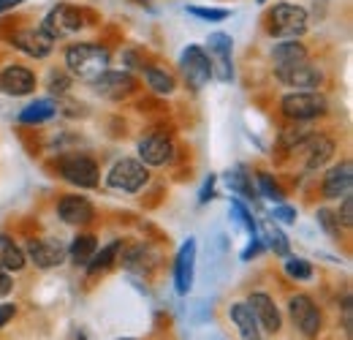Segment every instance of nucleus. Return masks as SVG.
<instances>
[{
  "mask_svg": "<svg viewBox=\"0 0 353 340\" xmlns=\"http://www.w3.org/2000/svg\"><path fill=\"white\" fill-rule=\"evenodd\" d=\"M228 316L236 324V332H239L242 340H261V327H259V321H256V316H253L248 302H234L228 308Z\"/></svg>",
  "mask_w": 353,
  "mask_h": 340,
  "instance_id": "obj_22",
  "label": "nucleus"
},
{
  "mask_svg": "<svg viewBox=\"0 0 353 340\" xmlns=\"http://www.w3.org/2000/svg\"><path fill=\"white\" fill-rule=\"evenodd\" d=\"M74 85V77L65 71V68H52L49 74H46V90H49V95H57V98H63L68 90Z\"/></svg>",
  "mask_w": 353,
  "mask_h": 340,
  "instance_id": "obj_34",
  "label": "nucleus"
},
{
  "mask_svg": "<svg viewBox=\"0 0 353 340\" xmlns=\"http://www.w3.org/2000/svg\"><path fill=\"white\" fill-rule=\"evenodd\" d=\"M188 14H193L201 22H223L231 17L228 8H207V6H188Z\"/></svg>",
  "mask_w": 353,
  "mask_h": 340,
  "instance_id": "obj_37",
  "label": "nucleus"
},
{
  "mask_svg": "<svg viewBox=\"0 0 353 340\" xmlns=\"http://www.w3.org/2000/svg\"><path fill=\"white\" fill-rule=\"evenodd\" d=\"M274 79L283 87H294V90H318L323 85V71L310 60H302L288 68H274Z\"/></svg>",
  "mask_w": 353,
  "mask_h": 340,
  "instance_id": "obj_13",
  "label": "nucleus"
},
{
  "mask_svg": "<svg viewBox=\"0 0 353 340\" xmlns=\"http://www.w3.org/2000/svg\"><path fill=\"white\" fill-rule=\"evenodd\" d=\"M310 28V14L305 6L296 3H274L266 11V30L269 36L280 39H302Z\"/></svg>",
  "mask_w": 353,
  "mask_h": 340,
  "instance_id": "obj_2",
  "label": "nucleus"
},
{
  "mask_svg": "<svg viewBox=\"0 0 353 340\" xmlns=\"http://www.w3.org/2000/svg\"><path fill=\"white\" fill-rule=\"evenodd\" d=\"M11 289H14V283H11V272L0 264V299L8 297V294H11Z\"/></svg>",
  "mask_w": 353,
  "mask_h": 340,
  "instance_id": "obj_43",
  "label": "nucleus"
},
{
  "mask_svg": "<svg viewBox=\"0 0 353 340\" xmlns=\"http://www.w3.org/2000/svg\"><path fill=\"white\" fill-rule=\"evenodd\" d=\"M312 133H315V131H312L307 123H294L291 128L280 131V147H283L285 153H294V150H299V147L307 142Z\"/></svg>",
  "mask_w": 353,
  "mask_h": 340,
  "instance_id": "obj_30",
  "label": "nucleus"
},
{
  "mask_svg": "<svg viewBox=\"0 0 353 340\" xmlns=\"http://www.w3.org/2000/svg\"><path fill=\"white\" fill-rule=\"evenodd\" d=\"M123 264L125 270L131 272H141V275H150V270L155 267V254L150 251V245H133L123 256Z\"/></svg>",
  "mask_w": 353,
  "mask_h": 340,
  "instance_id": "obj_28",
  "label": "nucleus"
},
{
  "mask_svg": "<svg viewBox=\"0 0 353 340\" xmlns=\"http://www.w3.org/2000/svg\"><path fill=\"white\" fill-rule=\"evenodd\" d=\"M299 150H305V169L307 171H321L332 158H334V150H337V144H334V139L332 136H326V133H312L307 142L299 147Z\"/></svg>",
  "mask_w": 353,
  "mask_h": 340,
  "instance_id": "obj_18",
  "label": "nucleus"
},
{
  "mask_svg": "<svg viewBox=\"0 0 353 340\" xmlns=\"http://www.w3.org/2000/svg\"><path fill=\"white\" fill-rule=\"evenodd\" d=\"M25 0H0V14H8V11H14V8H19Z\"/></svg>",
  "mask_w": 353,
  "mask_h": 340,
  "instance_id": "obj_45",
  "label": "nucleus"
},
{
  "mask_svg": "<svg viewBox=\"0 0 353 340\" xmlns=\"http://www.w3.org/2000/svg\"><path fill=\"white\" fill-rule=\"evenodd\" d=\"M261 248H264V243H261L259 237H253V243H250V245H248V248L242 251V256H239V258H242V261H250L253 256H259V254H261Z\"/></svg>",
  "mask_w": 353,
  "mask_h": 340,
  "instance_id": "obj_44",
  "label": "nucleus"
},
{
  "mask_svg": "<svg viewBox=\"0 0 353 340\" xmlns=\"http://www.w3.org/2000/svg\"><path fill=\"white\" fill-rule=\"evenodd\" d=\"M54 115H57V101H52V98H36V101H30L17 115V120L22 126H41V123H49Z\"/></svg>",
  "mask_w": 353,
  "mask_h": 340,
  "instance_id": "obj_23",
  "label": "nucleus"
},
{
  "mask_svg": "<svg viewBox=\"0 0 353 340\" xmlns=\"http://www.w3.org/2000/svg\"><path fill=\"white\" fill-rule=\"evenodd\" d=\"M147 182H150V169L139 158H120L106 174V185L120 193H139Z\"/></svg>",
  "mask_w": 353,
  "mask_h": 340,
  "instance_id": "obj_7",
  "label": "nucleus"
},
{
  "mask_svg": "<svg viewBox=\"0 0 353 340\" xmlns=\"http://www.w3.org/2000/svg\"><path fill=\"white\" fill-rule=\"evenodd\" d=\"M283 270L291 281H312V264L302 256H283Z\"/></svg>",
  "mask_w": 353,
  "mask_h": 340,
  "instance_id": "obj_33",
  "label": "nucleus"
},
{
  "mask_svg": "<svg viewBox=\"0 0 353 340\" xmlns=\"http://www.w3.org/2000/svg\"><path fill=\"white\" fill-rule=\"evenodd\" d=\"M196 237H188L182 248L174 256V289L176 294H188L193 289V275H196Z\"/></svg>",
  "mask_w": 353,
  "mask_h": 340,
  "instance_id": "obj_17",
  "label": "nucleus"
},
{
  "mask_svg": "<svg viewBox=\"0 0 353 340\" xmlns=\"http://www.w3.org/2000/svg\"><path fill=\"white\" fill-rule=\"evenodd\" d=\"M248 305H250V310H253V316H256V321H259L261 330L272 332V335L280 332V327H283V316H280L274 299L269 297L266 292H253V294L248 297Z\"/></svg>",
  "mask_w": 353,
  "mask_h": 340,
  "instance_id": "obj_19",
  "label": "nucleus"
},
{
  "mask_svg": "<svg viewBox=\"0 0 353 340\" xmlns=\"http://www.w3.org/2000/svg\"><path fill=\"white\" fill-rule=\"evenodd\" d=\"M296 207H291V205H285V202H280V205H274V210H272V220L274 223H285V226H294L296 223Z\"/></svg>",
  "mask_w": 353,
  "mask_h": 340,
  "instance_id": "obj_38",
  "label": "nucleus"
},
{
  "mask_svg": "<svg viewBox=\"0 0 353 340\" xmlns=\"http://www.w3.org/2000/svg\"><path fill=\"white\" fill-rule=\"evenodd\" d=\"M85 25H88V8H79V6H71V3H57L46 11L39 28L52 41H60L65 36L79 33Z\"/></svg>",
  "mask_w": 353,
  "mask_h": 340,
  "instance_id": "obj_4",
  "label": "nucleus"
},
{
  "mask_svg": "<svg viewBox=\"0 0 353 340\" xmlns=\"http://www.w3.org/2000/svg\"><path fill=\"white\" fill-rule=\"evenodd\" d=\"M65 256H68L65 248L57 240H49V237L28 240V245H25V258L36 270H54V267H60L65 261Z\"/></svg>",
  "mask_w": 353,
  "mask_h": 340,
  "instance_id": "obj_14",
  "label": "nucleus"
},
{
  "mask_svg": "<svg viewBox=\"0 0 353 340\" xmlns=\"http://www.w3.org/2000/svg\"><path fill=\"white\" fill-rule=\"evenodd\" d=\"M179 71L185 77V85L190 90H204L212 82V63L201 44H188L179 55Z\"/></svg>",
  "mask_w": 353,
  "mask_h": 340,
  "instance_id": "obj_6",
  "label": "nucleus"
},
{
  "mask_svg": "<svg viewBox=\"0 0 353 340\" xmlns=\"http://www.w3.org/2000/svg\"><path fill=\"white\" fill-rule=\"evenodd\" d=\"M14 316H17V305H14V302H3V305H0V330L8 327V321H11Z\"/></svg>",
  "mask_w": 353,
  "mask_h": 340,
  "instance_id": "obj_42",
  "label": "nucleus"
},
{
  "mask_svg": "<svg viewBox=\"0 0 353 340\" xmlns=\"http://www.w3.org/2000/svg\"><path fill=\"white\" fill-rule=\"evenodd\" d=\"M280 112L291 123H312L329 112V98L321 90H291L280 98Z\"/></svg>",
  "mask_w": 353,
  "mask_h": 340,
  "instance_id": "obj_3",
  "label": "nucleus"
},
{
  "mask_svg": "<svg viewBox=\"0 0 353 340\" xmlns=\"http://www.w3.org/2000/svg\"><path fill=\"white\" fill-rule=\"evenodd\" d=\"M63 66L74 79L92 82L112 66V49L98 41H74L63 52Z\"/></svg>",
  "mask_w": 353,
  "mask_h": 340,
  "instance_id": "obj_1",
  "label": "nucleus"
},
{
  "mask_svg": "<svg viewBox=\"0 0 353 340\" xmlns=\"http://www.w3.org/2000/svg\"><path fill=\"white\" fill-rule=\"evenodd\" d=\"M225 182H228L231 193H236V196H245V199L259 196L256 185H253V174H248V167H242V164L225 171Z\"/></svg>",
  "mask_w": 353,
  "mask_h": 340,
  "instance_id": "obj_27",
  "label": "nucleus"
},
{
  "mask_svg": "<svg viewBox=\"0 0 353 340\" xmlns=\"http://www.w3.org/2000/svg\"><path fill=\"white\" fill-rule=\"evenodd\" d=\"M123 63H125V71H128V68H144V66H147L144 57H141L136 49H125V52H123Z\"/></svg>",
  "mask_w": 353,
  "mask_h": 340,
  "instance_id": "obj_40",
  "label": "nucleus"
},
{
  "mask_svg": "<svg viewBox=\"0 0 353 340\" xmlns=\"http://www.w3.org/2000/svg\"><path fill=\"white\" fill-rule=\"evenodd\" d=\"M207 55L212 63V79L218 82H234V39L228 33H210L207 39Z\"/></svg>",
  "mask_w": 353,
  "mask_h": 340,
  "instance_id": "obj_8",
  "label": "nucleus"
},
{
  "mask_svg": "<svg viewBox=\"0 0 353 340\" xmlns=\"http://www.w3.org/2000/svg\"><path fill=\"white\" fill-rule=\"evenodd\" d=\"M123 340H133V338H123Z\"/></svg>",
  "mask_w": 353,
  "mask_h": 340,
  "instance_id": "obj_48",
  "label": "nucleus"
},
{
  "mask_svg": "<svg viewBox=\"0 0 353 340\" xmlns=\"http://www.w3.org/2000/svg\"><path fill=\"white\" fill-rule=\"evenodd\" d=\"M8 41H11L14 49H19L22 55H28V57H33V60L49 57V55L54 52V44H57V41H52L41 28H19V30L11 33Z\"/></svg>",
  "mask_w": 353,
  "mask_h": 340,
  "instance_id": "obj_15",
  "label": "nucleus"
},
{
  "mask_svg": "<svg viewBox=\"0 0 353 340\" xmlns=\"http://www.w3.org/2000/svg\"><path fill=\"white\" fill-rule=\"evenodd\" d=\"M269 60H272V68H288L302 60H310V49L299 39H280L272 46Z\"/></svg>",
  "mask_w": 353,
  "mask_h": 340,
  "instance_id": "obj_21",
  "label": "nucleus"
},
{
  "mask_svg": "<svg viewBox=\"0 0 353 340\" xmlns=\"http://www.w3.org/2000/svg\"><path fill=\"white\" fill-rule=\"evenodd\" d=\"M315 220H318V226L332 237V240H340V232H343V226H340V220H337V215L332 213V210H326V207H321L318 213H315Z\"/></svg>",
  "mask_w": 353,
  "mask_h": 340,
  "instance_id": "obj_36",
  "label": "nucleus"
},
{
  "mask_svg": "<svg viewBox=\"0 0 353 340\" xmlns=\"http://www.w3.org/2000/svg\"><path fill=\"white\" fill-rule=\"evenodd\" d=\"M136 150H139V161L144 167H169L176 158L174 139L163 131H152V133L141 136Z\"/></svg>",
  "mask_w": 353,
  "mask_h": 340,
  "instance_id": "obj_9",
  "label": "nucleus"
},
{
  "mask_svg": "<svg viewBox=\"0 0 353 340\" xmlns=\"http://www.w3.org/2000/svg\"><path fill=\"white\" fill-rule=\"evenodd\" d=\"M351 191H353V164L345 158V161L334 164L332 169L323 174L321 193H323V199H329V202H340V199L351 196Z\"/></svg>",
  "mask_w": 353,
  "mask_h": 340,
  "instance_id": "obj_16",
  "label": "nucleus"
},
{
  "mask_svg": "<svg viewBox=\"0 0 353 340\" xmlns=\"http://www.w3.org/2000/svg\"><path fill=\"white\" fill-rule=\"evenodd\" d=\"M141 71H144V82H147V87H150L155 95H172V93L176 90L174 74H169L163 66L150 63V66H144Z\"/></svg>",
  "mask_w": 353,
  "mask_h": 340,
  "instance_id": "obj_24",
  "label": "nucleus"
},
{
  "mask_svg": "<svg viewBox=\"0 0 353 340\" xmlns=\"http://www.w3.org/2000/svg\"><path fill=\"white\" fill-rule=\"evenodd\" d=\"M256 193L264 196L266 202H274V205L285 202V191L277 185V180H274L269 171H259V174H256Z\"/></svg>",
  "mask_w": 353,
  "mask_h": 340,
  "instance_id": "obj_32",
  "label": "nucleus"
},
{
  "mask_svg": "<svg viewBox=\"0 0 353 340\" xmlns=\"http://www.w3.org/2000/svg\"><path fill=\"white\" fill-rule=\"evenodd\" d=\"M261 234H264V240H266V248H269L274 256L283 258V256L291 254V243H288V237L280 232V226H277L274 220L264 223V232H261Z\"/></svg>",
  "mask_w": 353,
  "mask_h": 340,
  "instance_id": "obj_31",
  "label": "nucleus"
},
{
  "mask_svg": "<svg viewBox=\"0 0 353 340\" xmlns=\"http://www.w3.org/2000/svg\"><path fill=\"white\" fill-rule=\"evenodd\" d=\"M0 264H3L8 272H22V270L28 267L25 248L17 245L8 234H0Z\"/></svg>",
  "mask_w": 353,
  "mask_h": 340,
  "instance_id": "obj_26",
  "label": "nucleus"
},
{
  "mask_svg": "<svg viewBox=\"0 0 353 340\" xmlns=\"http://www.w3.org/2000/svg\"><path fill=\"white\" fill-rule=\"evenodd\" d=\"M57 174L68 182V185H74V188H79V191H92V188H98V182H101V169H98V164L85 155V153H71V155H60L57 158Z\"/></svg>",
  "mask_w": 353,
  "mask_h": 340,
  "instance_id": "obj_5",
  "label": "nucleus"
},
{
  "mask_svg": "<svg viewBox=\"0 0 353 340\" xmlns=\"http://www.w3.org/2000/svg\"><path fill=\"white\" fill-rule=\"evenodd\" d=\"M57 215L68 226H90L95 220V207L88 196H63L57 202Z\"/></svg>",
  "mask_w": 353,
  "mask_h": 340,
  "instance_id": "obj_20",
  "label": "nucleus"
},
{
  "mask_svg": "<svg viewBox=\"0 0 353 340\" xmlns=\"http://www.w3.org/2000/svg\"><path fill=\"white\" fill-rule=\"evenodd\" d=\"M90 87L95 90V95H101V98H106V101H123V98H128L136 93V87H139V79L133 77L131 71H103L98 79H92Z\"/></svg>",
  "mask_w": 353,
  "mask_h": 340,
  "instance_id": "obj_11",
  "label": "nucleus"
},
{
  "mask_svg": "<svg viewBox=\"0 0 353 340\" xmlns=\"http://www.w3.org/2000/svg\"><path fill=\"white\" fill-rule=\"evenodd\" d=\"M334 215H337V220H340L343 229H351L353 226V199L351 196L340 199V210H337Z\"/></svg>",
  "mask_w": 353,
  "mask_h": 340,
  "instance_id": "obj_39",
  "label": "nucleus"
},
{
  "mask_svg": "<svg viewBox=\"0 0 353 340\" xmlns=\"http://www.w3.org/2000/svg\"><path fill=\"white\" fill-rule=\"evenodd\" d=\"M256 3H259V6H264V3H269V0H256Z\"/></svg>",
  "mask_w": 353,
  "mask_h": 340,
  "instance_id": "obj_47",
  "label": "nucleus"
},
{
  "mask_svg": "<svg viewBox=\"0 0 353 340\" xmlns=\"http://www.w3.org/2000/svg\"><path fill=\"white\" fill-rule=\"evenodd\" d=\"M39 85V77L33 68L22 63H8L0 68V93L8 98H25Z\"/></svg>",
  "mask_w": 353,
  "mask_h": 340,
  "instance_id": "obj_12",
  "label": "nucleus"
},
{
  "mask_svg": "<svg viewBox=\"0 0 353 340\" xmlns=\"http://www.w3.org/2000/svg\"><path fill=\"white\" fill-rule=\"evenodd\" d=\"M131 3H136V6H152V0H131Z\"/></svg>",
  "mask_w": 353,
  "mask_h": 340,
  "instance_id": "obj_46",
  "label": "nucleus"
},
{
  "mask_svg": "<svg viewBox=\"0 0 353 340\" xmlns=\"http://www.w3.org/2000/svg\"><path fill=\"white\" fill-rule=\"evenodd\" d=\"M123 251V240H112L109 245H103V248H98L92 258H90L88 264H85V270H88V275H101V272H106V270H112L114 267V261H117V256Z\"/></svg>",
  "mask_w": 353,
  "mask_h": 340,
  "instance_id": "obj_25",
  "label": "nucleus"
},
{
  "mask_svg": "<svg viewBox=\"0 0 353 340\" xmlns=\"http://www.w3.org/2000/svg\"><path fill=\"white\" fill-rule=\"evenodd\" d=\"M231 213L236 215V220L248 229V234H250V240L253 237H259V223H256V218H253V213L239 202V199H231Z\"/></svg>",
  "mask_w": 353,
  "mask_h": 340,
  "instance_id": "obj_35",
  "label": "nucleus"
},
{
  "mask_svg": "<svg viewBox=\"0 0 353 340\" xmlns=\"http://www.w3.org/2000/svg\"><path fill=\"white\" fill-rule=\"evenodd\" d=\"M288 313H291L294 327L302 332V338L315 340L321 335L323 316H321V308L315 305L312 297H307V294H294V297L288 299Z\"/></svg>",
  "mask_w": 353,
  "mask_h": 340,
  "instance_id": "obj_10",
  "label": "nucleus"
},
{
  "mask_svg": "<svg viewBox=\"0 0 353 340\" xmlns=\"http://www.w3.org/2000/svg\"><path fill=\"white\" fill-rule=\"evenodd\" d=\"M98 251V240H95V234H77L74 240H71V245L65 248V254L71 256V261L77 264V267H85L92 254Z\"/></svg>",
  "mask_w": 353,
  "mask_h": 340,
  "instance_id": "obj_29",
  "label": "nucleus"
},
{
  "mask_svg": "<svg viewBox=\"0 0 353 340\" xmlns=\"http://www.w3.org/2000/svg\"><path fill=\"white\" fill-rule=\"evenodd\" d=\"M210 199H215V174H210L207 182H204L201 191H199V205H207Z\"/></svg>",
  "mask_w": 353,
  "mask_h": 340,
  "instance_id": "obj_41",
  "label": "nucleus"
}]
</instances>
